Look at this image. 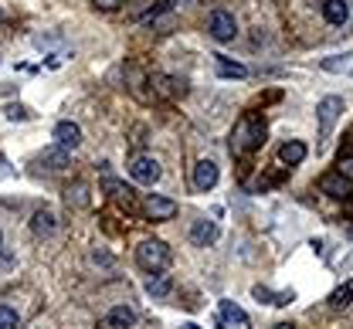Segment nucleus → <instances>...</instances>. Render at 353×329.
<instances>
[{
  "label": "nucleus",
  "instance_id": "obj_10",
  "mask_svg": "<svg viewBox=\"0 0 353 329\" xmlns=\"http://www.w3.org/2000/svg\"><path fill=\"white\" fill-rule=\"evenodd\" d=\"M54 140H58L61 149H75V146L82 142V129H79L75 123H68V119H65V123H58V126H54Z\"/></svg>",
  "mask_w": 353,
  "mask_h": 329
},
{
  "label": "nucleus",
  "instance_id": "obj_21",
  "mask_svg": "<svg viewBox=\"0 0 353 329\" xmlns=\"http://www.w3.org/2000/svg\"><path fill=\"white\" fill-rule=\"evenodd\" d=\"M146 292H150V295H157V299H160V295H167V292H170V279H167V275L150 279V282H146Z\"/></svg>",
  "mask_w": 353,
  "mask_h": 329
},
{
  "label": "nucleus",
  "instance_id": "obj_30",
  "mask_svg": "<svg viewBox=\"0 0 353 329\" xmlns=\"http://www.w3.org/2000/svg\"><path fill=\"white\" fill-rule=\"evenodd\" d=\"M0 244H3V237H0Z\"/></svg>",
  "mask_w": 353,
  "mask_h": 329
},
{
  "label": "nucleus",
  "instance_id": "obj_19",
  "mask_svg": "<svg viewBox=\"0 0 353 329\" xmlns=\"http://www.w3.org/2000/svg\"><path fill=\"white\" fill-rule=\"evenodd\" d=\"M44 163L51 170H65L68 167V149H54V153H44Z\"/></svg>",
  "mask_w": 353,
  "mask_h": 329
},
{
  "label": "nucleus",
  "instance_id": "obj_6",
  "mask_svg": "<svg viewBox=\"0 0 353 329\" xmlns=\"http://www.w3.org/2000/svg\"><path fill=\"white\" fill-rule=\"evenodd\" d=\"M143 214H146L150 221H170V217H176V200L160 197V193H150L146 204H143Z\"/></svg>",
  "mask_w": 353,
  "mask_h": 329
},
{
  "label": "nucleus",
  "instance_id": "obj_3",
  "mask_svg": "<svg viewBox=\"0 0 353 329\" xmlns=\"http://www.w3.org/2000/svg\"><path fill=\"white\" fill-rule=\"evenodd\" d=\"M214 329H252V319L245 316L241 306H234V302H221Z\"/></svg>",
  "mask_w": 353,
  "mask_h": 329
},
{
  "label": "nucleus",
  "instance_id": "obj_15",
  "mask_svg": "<svg viewBox=\"0 0 353 329\" xmlns=\"http://www.w3.org/2000/svg\"><path fill=\"white\" fill-rule=\"evenodd\" d=\"M31 231H34L38 237L54 235V214H51V211H38L34 221H31Z\"/></svg>",
  "mask_w": 353,
  "mask_h": 329
},
{
  "label": "nucleus",
  "instance_id": "obj_22",
  "mask_svg": "<svg viewBox=\"0 0 353 329\" xmlns=\"http://www.w3.org/2000/svg\"><path fill=\"white\" fill-rule=\"evenodd\" d=\"M255 295H259V299H272V306H289V302H292V292H279V295H272V292L262 288V285L255 288Z\"/></svg>",
  "mask_w": 353,
  "mask_h": 329
},
{
  "label": "nucleus",
  "instance_id": "obj_24",
  "mask_svg": "<svg viewBox=\"0 0 353 329\" xmlns=\"http://www.w3.org/2000/svg\"><path fill=\"white\" fill-rule=\"evenodd\" d=\"M105 187L112 190V193H116L119 200H126V207H132V190H130V187H123V184H116V180H109Z\"/></svg>",
  "mask_w": 353,
  "mask_h": 329
},
{
  "label": "nucleus",
  "instance_id": "obj_4",
  "mask_svg": "<svg viewBox=\"0 0 353 329\" xmlns=\"http://www.w3.org/2000/svg\"><path fill=\"white\" fill-rule=\"evenodd\" d=\"M160 163L153 160V156H132L130 160V177L136 184H157L160 180Z\"/></svg>",
  "mask_w": 353,
  "mask_h": 329
},
{
  "label": "nucleus",
  "instance_id": "obj_16",
  "mask_svg": "<svg viewBox=\"0 0 353 329\" xmlns=\"http://www.w3.org/2000/svg\"><path fill=\"white\" fill-rule=\"evenodd\" d=\"M214 65H218V75H221V78H245V75H248V72H245V65H238V61H228V58H221V54H218V61H214Z\"/></svg>",
  "mask_w": 353,
  "mask_h": 329
},
{
  "label": "nucleus",
  "instance_id": "obj_26",
  "mask_svg": "<svg viewBox=\"0 0 353 329\" xmlns=\"http://www.w3.org/2000/svg\"><path fill=\"white\" fill-rule=\"evenodd\" d=\"M95 7H102V10H116V7H123V0H92Z\"/></svg>",
  "mask_w": 353,
  "mask_h": 329
},
{
  "label": "nucleus",
  "instance_id": "obj_20",
  "mask_svg": "<svg viewBox=\"0 0 353 329\" xmlns=\"http://www.w3.org/2000/svg\"><path fill=\"white\" fill-rule=\"evenodd\" d=\"M0 329H17V309L0 302Z\"/></svg>",
  "mask_w": 353,
  "mask_h": 329
},
{
  "label": "nucleus",
  "instance_id": "obj_1",
  "mask_svg": "<svg viewBox=\"0 0 353 329\" xmlns=\"http://www.w3.org/2000/svg\"><path fill=\"white\" fill-rule=\"evenodd\" d=\"M265 142V119L262 116H245L234 133H231V153H252Z\"/></svg>",
  "mask_w": 353,
  "mask_h": 329
},
{
  "label": "nucleus",
  "instance_id": "obj_13",
  "mask_svg": "<svg viewBox=\"0 0 353 329\" xmlns=\"http://www.w3.org/2000/svg\"><path fill=\"white\" fill-rule=\"evenodd\" d=\"M190 241L208 248L211 241H218V224H214V221H194V228H190Z\"/></svg>",
  "mask_w": 353,
  "mask_h": 329
},
{
  "label": "nucleus",
  "instance_id": "obj_2",
  "mask_svg": "<svg viewBox=\"0 0 353 329\" xmlns=\"http://www.w3.org/2000/svg\"><path fill=\"white\" fill-rule=\"evenodd\" d=\"M136 262H139L143 272H153V275H157V272L170 262V251H167L163 241H143V244L136 248Z\"/></svg>",
  "mask_w": 353,
  "mask_h": 329
},
{
  "label": "nucleus",
  "instance_id": "obj_5",
  "mask_svg": "<svg viewBox=\"0 0 353 329\" xmlns=\"http://www.w3.org/2000/svg\"><path fill=\"white\" fill-rule=\"evenodd\" d=\"M316 112H319V133H323V140L333 133V123H336V116L343 112V98H336V95H326L319 105H316Z\"/></svg>",
  "mask_w": 353,
  "mask_h": 329
},
{
  "label": "nucleus",
  "instance_id": "obj_25",
  "mask_svg": "<svg viewBox=\"0 0 353 329\" xmlns=\"http://www.w3.org/2000/svg\"><path fill=\"white\" fill-rule=\"evenodd\" d=\"M7 119H28V109L24 105H7Z\"/></svg>",
  "mask_w": 353,
  "mask_h": 329
},
{
  "label": "nucleus",
  "instance_id": "obj_28",
  "mask_svg": "<svg viewBox=\"0 0 353 329\" xmlns=\"http://www.w3.org/2000/svg\"><path fill=\"white\" fill-rule=\"evenodd\" d=\"M275 329H292V326H289V323H282V326H275Z\"/></svg>",
  "mask_w": 353,
  "mask_h": 329
},
{
  "label": "nucleus",
  "instance_id": "obj_9",
  "mask_svg": "<svg viewBox=\"0 0 353 329\" xmlns=\"http://www.w3.org/2000/svg\"><path fill=\"white\" fill-rule=\"evenodd\" d=\"M132 323H136V312H132L130 306H116V309L99 323V329H132Z\"/></svg>",
  "mask_w": 353,
  "mask_h": 329
},
{
  "label": "nucleus",
  "instance_id": "obj_14",
  "mask_svg": "<svg viewBox=\"0 0 353 329\" xmlns=\"http://www.w3.org/2000/svg\"><path fill=\"white\" fill-rule=\"evenodd\" d=\"M323 14H326L330 24H347L350 7H347V0H326V3H323Z\"/></svg>",
  "mask_w": 353,
  "mask_h": 329
},
{
  "label": "nucleus",
  "instance_id": "obj_12",
  "mask_svg": "<svg viewBox=\"0 0 353 329\" xmlns=\"http://www.w3.org/2000/svg\"><path fill=\"white\" fill-rule=\"evenodd\" d=\"M319 190L323 193H330V197H350V180H343L340 173H326L323 180H319Z\"/></svg>",
  "mask_w": 353,
  "mask_h": 329
},
{
  "label": "nucleus",
  "instance_id": "obj_29",
  "mask_svg": "<svg viewBox=\"0 0 353 329\" xmlns=\"http://www.w3.org/2000/svg\"><path fill=\"white\" fill-rule=\"evenodd\" d=\"M350 237H353V228H350Z\"/></svg>",
  "mask_w": 353,
  "mask_h": 329
},
{
  "label": "nucleus",
  "instance_id": "obj_17",
  "mask_svg": "<svg viewBox=\"0 0 353 329\" xmlns=\"http://www.w3.org/2000/svg\"><path fill=\"white\" fill-rule=\"evenodd\" d=\"M350 299H353V282H347L343 288H336V292L330 295V306H333V309H347Z\"/></svg>",
  "mask_w": 353,
  "mask_h": 329
},
{
  "label": "nucleus",
  "instance_id": "obj_18",
  "mask_svg": "<svg viewBox=\"0 0 353 329\" xmlns=\"http://www.w3.org/2000/svg\"><path fill=\"white\" fill-rule=\"evenodd\" d=\"M323 68L326 72H347V75H353V54H347V58H326Z\"/></svg>",
  "mask_w": 353,
  "mask_h": 329
},
{
  "label": "nucleus",
  "instance_id": "obj_8",
  "mask_svg": "<svg viewBox=\"0 0 353 329\" xmlns=\"http://www.w3.org/2000/svg\"><path fill=\"white\" fill-rule=\"evenodd\" d=\"M218 163L214 160H201L197 167H194V187L197 190H211L214 184H218Z\"/></svg>",
  "mask_w": 353,
  "mask_h": 329
},
{
  "label": "nucleus",
  "instance_id": "obj_27",
  "mask_svg": "<svg viewBox=\"0 0 353 329\" xmlns=\"http://www.w3.org/2000/svg\"><path fill=\"white\" fill-rule=\"evenodd\" d=\"M183 329H201V326H194V323H187V326H183Z\"/></svg>",
  "mask_w": 353,
  "mask_h": 329
},
{
  "label": "nucleus",
  "instance_id": "obj_23",
  "mask_svg": "<svg viewBox=\"0 0 353 329\" xmlns=\"http://www.w3.org/2000/svg\"><path fill=\"white\" fill-rule=\"evenodd\" d=\"M336 173H340L343 180H350V184H353V153H340V163H336Z\"/></svg>",
  "mask_w": 353,
  "mask_h": 329
},
{
  "label": "nucleus",
  "instance_id": "obj_7",
  "mask_svg": "<svg viewBox=\"0 0 353 329\" xmlns=\"http://www.w3.org/2000/svg\"><path fill=\"white\" fill-rule=\"evenodd\" d=\"M234 34H238L234 14H228V10H214V14H211V38H214V41H231Z\"/></svg>",
  "mask_w": 353,
  "mask_h": 329
},
{
  "label": "nucleus",
  "instance_id": "obj_11",
  "mask_svg": "<svg viewBox=\"0 0 353 329\" xmlns=\"http://www.w3.org/2000/svg\"><path fill=\"white\" fill-rule=\"evenodd\" d=\"M279 160H282L285 167H299V163L306 160V142H299V140L282 142V149H279Z\"/></svg>",
  "mask_w": 353,
  "mask_h": 329
}]
</instances>
